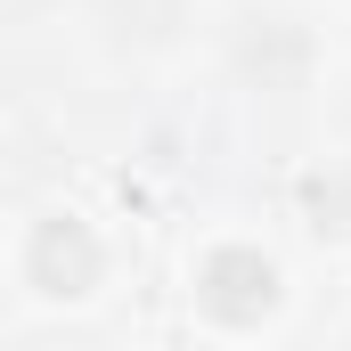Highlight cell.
<instances>
[{"mask_svg":"<svg viewBox=\"0 0 351 351\" xmlns=\"http://www.w3.org/2000/svg\"><path fill=\"white\" fill-rule=\"evenodd\" d=\"M16 278H25L33 302H82V294H98V278H106V245H98V229H90L74 204H49L16 237Z\"/></svg>","mask_w":351,"mask_h":351,"instance_id":"1","label":"cell"},{"mask_svg":"<svg viewBox=\"0 0 351 351\" xmlns=\"http://www.w3.org/2000/svg\"><path fill=\"white\" fill-rule=\"evenodd\" d=\"M229 294H237V327L262 319V311H278V262H269L262 245H213L196 262V302L213 319H229Z\"/></svg>","mask_w":351,"mask_h":351,"instance_id":"2","label":"cell"}]
</instances>
